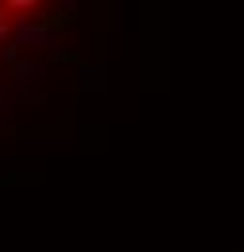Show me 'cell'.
<instances>
[{"label": "cell", "instance_id": "4", "mask_svg": "<svg viewBox=\"0 0 244 252\" xmlns=\"http://www.w3.org/2000/svg\"><path fill=\"white\" fill-rule=\"evenodd\" d=\"M4 8H8V12H39V4H35V0H8Z\"/></svg>", "mask_w": 244, "mask_h": 252}, {"label": "cell", "instance_id": "3", "mask_svg": "<svg viewBox=\"0 0 244 252\" xmlns=\"http://www.w3.org/2000/svg\"><path fill=\"white\" fill-rule=\"evenodd\" d=\"M8 32H12V16H8V8H0V51L8 47Z\"/></svg>", "mask_w": 244, "mask_h": 252}, {"label": "cell", "instance_id": "1", "mask_svg": "<svg viewBox=\"0 0 244 252\" xmlns=\"http://www.w3.org/2000/svg\"><path fill=\"white\" fill-rule=\"evenodd\" d=\"M12 35H16V47H51L55 32L47 20H35V16H12Z\"/></svg>", "mask_w": 244, "mask_h": 252}, {"label": "cell", "instance_id": "2", "mask_svg": "<svg viewBox=\"0 0 244 252\" xmlns=\"http://www.w3.org/2000/svg\"><path fill=\"white\" fill-rule=\"evenodd\" d=\"M47 66L43 63H16V86H31V82H43Z\"/></svg>", "mask_w": 244, "mask_h": 252}]
</instances>
